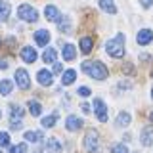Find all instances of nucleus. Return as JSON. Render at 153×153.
Segmentation results:
<instances>
[{"label": "nucleus", "mask_w": 153, "mask_h": 153, "mask_svg": "<svg viewBox=\"0 0 153 153\" xmlns=\"http://www.w3.org/2000/svg\"><path fill=\"white\" fill-rule=\"evenodd\" d=\"M36 80H38V82H40L42 86H50L54 79H52V73H50V71H46V69H40V71L36 73Z\"/></svg>", "instance_id": "nucleus-11"}, {"label": "nucleus", "mask_w": 153, "mask_h": 153, "mask_svg": "<svg viewBox=\"0 0 153 153\" xmlns=\"http://www.w3.org/2000/svg\"><path fill=\"white\" fill-rule=\"evenodd\" d=\"M0 117H2V111H0Z\"/></svg>", "instance_id": "nucleus-38"}, {"label": "nucleus", "mask_w": 153, "mask_h": 153, "mask_svg": "<svg viewBox=\"0 0 153 153\" xmlns=\"http://www.w3.org/2000/svg\"><path fill=\"white\" fill-rule=\"evenodd\" d=\"M17 16L23 19V21H29V23H35L38 19V12L33 6H29V4H21V6L17 8Z\"/></svg>", "instance_id": "nucleus-4"}, {"label": "nucleus", "mask_w": 153, "mask_h": 153, "mask_svg": "<svg viewBox=\"0 0 153 153\" xmlns=\"http://www.w3.org/2000/svg\"><path fill=\"white\" fill-rule=\"evenodd\" d=\"M56 121H57V113H54V115H48V117L42 119V126H44V128H52V126L56 124Z\"/></svg>", "instance_id": "nucleus-23"}, {"label": "nucleus", "mask_w": 153, "mask_h": 153, "mask_svg": "<svg viewBox=\"0 0 153 153\" xmlns=\"http://www.w3.org/2000/svg\"><path fill=\"white\" fill-rule=\"evenodd\" d=\"M57 29H59L61 33H71V19L69 17H59V21H57Z\"/></svg>", "instance_id": "nucleus-17"}, {"label": "nucleus", "mask_w": 153, "mask_h": 153, "mask_svg": "<svg viewBox=\"0 0 153 153\" xmlns=\"http://www.w3.org/2000/svg\"><path fill=\"white\" fill-rule=\"evenodd\" d=\"M21 59L25 61V63H35L36 61V52H35V48H31V46H25L21 50Z\"/></svg>", "instance_id": "nucleus-8"}, {"label": "nucleus", "mask_w": 153, "mask_h": 153, "mask_svg": "<svg viewBox=\"0 0 153 153\" xmlns=\"http://www.w3.org/2000/svg\"><path fill=\"white\" fill-rule=\"evenodd\" d=\"M151 76H153V73H151Z\"/></svg>", "instance_id": "nucleus-40"}, {"label": "nucleus", "mask_w": 153, "mask_h": 153, "mask_svg": "<svg viewBox=\"0 0 153 153\" xmlns=\"http://www.w3.org/2000/svg\"><path fill=\"white\" fill-rule=\"evenodd\" d=\"M140 140H142V146H151L153 143V126H146L142 130V136H140Z\"/></svg>", "instance_id": "nucleus-12"}, {"label": "nucleus", "mask_w": 153, "mask_h": 153, "mask_svg": "<svg viewBox=\"0 0 153 153\" xmlns=\"http://www.w3.org/2000/svg\"><path fill=\"white\" fill-rule=\"evenodd\" d=\"M105 52H107L111 57H123L124 56V35L123 33H119L115 38L105 42Z\"/></svg>", "instance_id": "nucleus-2"}, {"label": "nucleus", "mask_w": 153, "mask_h": 153, "mask_svg": "<svg viewBox=\"0 0 153 153\" xmlns=\"http://www.w3.org/2000/svg\"><path fill=\"white\" fill-rule=\"evenodd\" d=\"M84 149L88 153H98V149H100V134L96 130H90L84 136Z\"/></svg>", "instance_id": "nucleus-3"}, {"label": "nucleus", "mask_w": 153, "mask_h": 153, "mask_svg": "<svg viewBox=\"0 0 153 153\" xmlns=\"http://www.w3.org/2000/svg\"><path fill=\"white\" fill-rule=\"evenodd\" d=\"M75 79H76V71L75 69H67L63 76H61V84L63 86H69V84H73L75 82Z\"/></svg>", "instance_id": "nucleus-14"}, {"label": "nucleus", "mask_w": 153, "mask_h": 153, "mask_svg": "<svg viewBox=\"0 0 153 153\" xmlns=\"http://www.w3.org/2000/svg\"><path fill=\"white\" fill-rule=\"evenodd\" d=\"M136 40H138V44H142V46L149 44V42L153 40V31H151V29H142V31L138 33Z\"/></svg>", "instance_id": "nucleus-7"}, {"label": "nucleus", "mask_w": 153, "mask_h": 153, "mask_svg": "<svg viewBox=\"0 0 153 153\" xmlns=\"http://www.w3.org/2000/svg\"><path fill=\"white\" fill-rule=\"evenodd\" d=\"M0 146H10V134L0 132Z\"/></svg>", "instance_id": "nucleus-30"}, {"label": "nucleus", "mask_w": 153, "mask_h": 153, "mask_svg": "<svg viewBox=\"0 0 153 153\" xmlns=\"http://www.w3.org/2000/svg\"><path fill=\"white\" fill-rule=\"evenodd\" d=\"M0 69H8V61L0 57Z\"/></svg>", "instance_id": "nucleus-35"}, {"label": "nucleus", "mask_w": 153, "mask_h": 153, "mask_svg": "<svg viewBox=\"0 0 153 153\" xmlns=\"http://www.w3.org/2000/svg\"><path fill=\"white\" fill-rule=\"evenodd\" d=\"M44 16H46V19L48 21H59V10H57L56 6H46L44 8Z\"/></svg>", "instance_id": "nucleus-13"}, {"label": "nucleus", "mask_w": 153, "mask_h": 153, "mask_svg": "<svg viewBox=\"0 0 153 153\" xmlns=\"http://www.w3.org/2000/svg\"><path fill=\"white\" fill-rule=\"evenodd\" d=\"M46 147L52 151H61V143L56 140V138H48L46 140Z\"/></svg>", "instance_id": "nucleus-25"}, {"label": "nucleus", "mask_w": 153, "mask_h": 153, "mask_svg": "<svg viewBox=\"0 0 153 153\" xmlns=\"http://www.w3.org/2000/svg\"><path fill=\"white\" fill-rule=\"evenodd\" d=\"M63 71V65L61 63H54V73H61Z\"/></svg>", "instance_id": "nucleus-32"}, {"label": "nucleus", "mask_w": 153, "mask_h": 153, "mask_svg": "<svg viewBox=\"0 0 153 153\" xmlns=\"http://www.w3.org/2000/svg\"><path fill=\"white\" fill-rule=\"evenodd\" d=\"M65 126H67V130L75 132V130H79V128L82 126V121H80L79 117H75V115H69L67 121H65Z\"/></svg>", "instance_id": "nucleus-10"}, {"label": "nucleus", "mask_w": 153, "mask_h": 153, "mask_svg": "<svg viewBox=\"0 0 153 153\" xmlns=\"http://www.w3.org/2000/svg\"><path fill=\"white\" fill-rule=\"evenodd\" d=\"M151 119H153V113H151Z\"/></svg>", "instance_id": "nucleus-39"}, {"label": "nucleus", "mask_w": 153, "mask_h": 153, "mask_svg": "<svg viewBox=\"0 0 153 153\" xmlns=\"http://www.w3.org/2000/svg\"><path fill=\"white\" fill-rule=\"evenodd\" d=\"M100 8L107 13H117V8H115L113 0H100Z\"/></svg>", "instance_id": "nucleus-18"}, {"label": "nucleus", "mask_w": 153, "mask_h": 153, "mask_svg": "<svg viewBox=\"0 0 153 153\" xmlns=\"http://www.w3.org/2000/svg\"><path fill=\"white\" fill-rule=\"evenodd\" d=\"M25 140H27V142H40V140H42V132H38V130H29V132H25Z\"/></svg>", "instance_id": "nucleus-21"}, {"label": "nucleus", "mask_w": 153, "mask_h": 153, "mask_svg": "<svg viewBox=\"0 0 153 153\" xmlns=\"http://www.w3.org/2000/svg\"><path fill=\"white\" fill-rule=\"evenodd\" d=\"M8 16H10V4L0 0V21H6Z\"/></svg>", "instance_id": "nucleus-20"}, {"label": "nucleus", "mask_w": 153, "mask_h": 153, "mask_svg": "<svg viewBox=\"0 0 153 153\" xmlns=\"http://www.w3.org/2000/svg\"><path fill=\"white\" fill-rule=\"evenodd\" d=\"M12 128L13 130H19L21 128V121H12Z\"/></svg>", "instance_id": "nucleus-33"}, {"label": "nucleus", "mask_w": 153, "mask_h": 153, "mask_svg": "<svg viewBox=\"0 0 153 153\" xmlns=\"http://www.w3.org/2000/svg\"><path fill=\"white\" fill-rule=\"evenodd\" d=\"M92 48H94V40L90 36L80 38V50H82V54H90V52H92Z\"/></svg>", "instance_id": "nucleus-15"}, {"label": "nucleus", "mask_w": 153, "mask_h": 153, "mask_svg": "<svg viewBox=\"0 0 153 153\" xmlns=\"http://www.w3.org/2000/svg\"><path fill=\"white\" fill-rule=\"evenodd\" d=\"M75 56H76L75 46H73V44H65V46H63V59H65V61H73Z\"/></svg>", "instance_id": "nucleus-16"}, {"label": "nucleus", "mask_w": 153, "mask_h": 153, "mask_svg": "<svg viewBox=\"0 0 153 153\" xmlns=\"http://www.w3.org/2000/svg\"><path fill=\"white\" fill-rule=\"evenodd\" d=\"M128 124H130V115L126 111L119 113L117 115V126H128Z\"/></svg>", "instance_id": "nucleus-19"}, {"label": "nucleus", "mask_w": 153, "mask_h": 153, "mask_svg": "<svg viewBox=\"0 0 153 153\" xmlns=\"http://www.w3.org/2000/svg\"><path fill=\"white\" fill-rule=\"evenodd\" d=\"M140 2H142V6H143V8H149L151 4H153V0H140Z\"/></svg>", "instance_id": "nucleus-34"}, {"label": "nucleus", "mask_w": 153, "mask_h": 153, "mask_svg": "<svg viewBox=\"0 0 153 153\" xmlns=\"http://www.w3.org/2000/svg\"><path fill=\"white\" fill-rule=\"evenodd\" d=\"M92 94V90L88 88V86H80L79 88V96H82V98H86V96H90Z\"/></svg>", "instance_id": "nucleus-31"}, {"label": "nucleus", "mask_w": 153, "mask_h": 153, "mask_svg": "<svg viewBox=\"0 0 153 153\" xmlns=\"http://www.w3.org/2000/svg\"><path fill=\"white\" fill-rule=\"evenodd\" d=\"M111 153H128V149H126L124 143H115V146L111 147Z\"/></svg>", "instance_id": "nucleus-29"}, {"label": "nucleus", "mask_w": 153, "mask_h": 153, "mask_svg": "<svg viewBox=\"0 0 153 153\" xmlns=\"http://www.w3.org/2000/svg\"><path fill=\"white\" fill-rule=\"evenodd\" d=\"M0 153H2V151H0Z\"/></svg>", "instance_id": "nucleus-41"}, {"label": "nucleus", "mask_w": 153, "mask_h": 153, "mask_svg": "<svg viewBox=\"0 0 153 153\" xmlns=\"http://www.w3.org/2000/svg\"><path fill=\"white\" fill-rule=\"evenodd\" d=\"M23 113H25V111H23V109L19 107V105H12V107H10V115H12L13 121H16V119L19 121V119L23 117Z\"/></svg>", "instance_id": "nucleus-24"}, {"label": "nucleus", "mask_w": 153, "mask_h": 153, "mask_svg": "<svg viewBox=\"0 0 153 153\" xmlns=\"http://www.w3.org/2000/svg\"><path fill=\"white\" fill-rule=\"evenodd\" d=\"M10 153H27V146H25V143H17V146H12Z\"/></svg>", "instance_id": "nucleus-28"}, {"label": "nucleus", "mask_w": 153, "mask_h": 153, "mask_svg": "<svg viewBox=\"0 0 153 153\" xmlns=\"http://www.w3.org/2000/svg\"><path fill=\"white\" fill-rule=\"evenodd\" d=\"M10 92H12V80H2V82H0V94L8 96Z\"/></svg>", "instance_id": "nucleus-27"}, {"label": "nucleus", "mask_w": 153, "mask_h": 153, "mask_svg": "<svg viewBox=\"0 0 153 153\" xmlns=\"http://www.w3.org/2000/svg\"><path fill=\"white\" fill-rule=\"evenodd\" d=\"M151 96H153V88H151Z\"/></svg>", "instance_id": "nucleus-37"}, {"label": "nucleus", "mask_w": 153, "mask_h": 153, "mask_svg": "<svg viewBox=\"0 0 153 153\" xmlns=\"http://www.w3.org/2000/svg\"><path fill=\"white\" fill-rule=\"evenodd\" d=\"M80 109H82L84 113H88V111H90V105H88V103H82V107H80Z\"/></svg>", "instance_id": "nucleus-36"}, {"label": "nucleus", "mask_w": 153, "mask_h": 153, "mask_svg": "<svg viewBox=\"0 0 153 153\" xmlns=\"http://www.w3.org/2000/svg\"><path fill=\"white\" fill-rule=\"evenodd\" d=\"M82 71L88 73L96 80L107 79V67H105L102 61H84V63H82Z\"/></svg>", "instance_id": "nucleus-1"}, {"label": "nucleus", "mask_w": 153, "mask_h": 153, "mask_svg": "<svg viewBox=\"0 0 153 153\" xmlns=\"http://www.w3.org/2000/svg\"><path fill=\"white\" fill-rule=\"evenodd\" d=\"M29 111H31V115H35V117H38V115H40V111H42L40 103H38V102H35V100H31V102H29Z\"/></svg>", "instance_id": "nucleus-26"}, {"label": "nucleus", "mask_w": 153, "mask_h": 153, "mask_svg": "<svg viewBox=\"0 0 153 153\" xmlns=\"http://www.w3.org/2000/svg\"><path fill=\"white\" fill-rule=\"evenodd\" d=\"M42 59H44L46 63H56V50L54 48H48L44 54H42Z\"/></svg>", "instance_id": "nucleus-22"}, {"label": "nucleus", "mask_w": 153, "mask_h": 153, "mask_svg": "<svg viewBox=\"0 0 153 153\" xmlns=\"http://www.w3.org/2000/svg\"><path fill=\"white\" fill-rule=\"evenodd\" d=\"M94 111H96V117H98V121L105 123L107 121V107H105V103L102 100H94Z\"/></svg>", "instance_id": "nucleus-6"}, {"label": "nucleus", "mask_w": 153, "mask_h": 153, "mask_svg": "<svg viewBox=\"0 0 153 153\" xmlns=\"http://www.w3.org/2000/svg\"><path fill=\"white\" fill-rule=\"evenodd\" d=\"M35 42L38 46H46L48 42H50V33L46 31V29H40V31L35 33Z\"/></svg>", "instance_id": "nucleus-9"}, {"label": "nucleus", "mask_w": 153, "mask_h": 153, "mask_svg": "<svg viewBox=\"0 0 153 153\" xmlns=\"http://www.w3.org/2000/svg\"><path fill=\"white\" fill-rule=\"evenodd\" d=\"M16 82L21 90H27L31 86V79H29V73L25 69H17L16 71Z\"/></svg>", "instance_id": "nucleus-5"}]
</instances>
